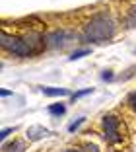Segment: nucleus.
I'll return each instance as SVG.
<instances>
[{
	"instance_id": "obj_6",
	"label": "nucleus",
	"mask_w": 136,
	"mask_h": 152,
	"mask_svg": "<svg viewBox=\"0 0 136 152\" xmlns=\"http://www.w3.org/2000/svg\"><path fill=\"white\" fill-rule=\"evenodd\" d=\"M127 105H128V107H130L132 111L136 113V90L128 94V98H127Z\"/></svg>"
},
{
	"instance_id": "obj_2",
	"label": "nucleus",
	"mask_w": 136,
	"mask_h": 152,
	"mask_svg": "<svg viewBox=\"0 0 136 152\" xmlns=\"http://www.w3.org/2000/svg\"><path fill=\"white\" fill-rule=\"evenodd\" d=\"M2 47L6 51H10L16 57H31V55L39 53L43 49V41L39 37H35L33 41L29 39H22V37H14L8 35L6 31H2Z\"/></svg>"
},
{
	"instance_id": "obj_7",
	"label": "nucleus",
	"mask_w": 136,
	"mask_h": 152,
	"mask_svg": "<svg viewBox=\"0 0 136 152\" xmlns=\"http://www.w3.org/2000/svg\"><path fill=\"white\" fill-rule=\"evenodd\" d=\"M49 113H51V115H62V113H64V105H60V103L51 105V107H49Z\"/></svg>"
},
{
	"instance_id": "obj_3",
	"label": "nucleus",
	"mask_w": 136,
	"mask_h": 152,
	"mask_svg": "<svg viewBox=\"0 0 136 152\" xmlns=\"http://www.w3.org/2000/svg\"><path fill=\"white\" fill-rule=\"evenodd\" d=\"M103 133H105V140L109 144H121L123 142V129H121V119L117 115H105L103 117Z\"/></svg>"
},
{
	"instance_id": "obj_9",
	"label": "nucleus",
	"mask_w": 136,
	"mask_h": 152,
	"mask_svg": "<svg viewBox=\"0 0 136 152\" xmlns=\"http://www.w3.org/2000/svg\"><path fill=\"white\" fill-rule=\"evenodd\" d=\"M64 152H82V150H78V148H68V150H64Z\"/></svg>"
},
{
	"instance_id": "obj_8",
	"label": "nucleus",
	"mask_w": 136,
	"mask_h": 152,
	"mask_svg": "<svg viewBox=\"0 0 136 152\" xmlns=\"http://www.w3.org/2000/svg\"><path fill=\"white\" fill-rule=\"evenodd\" d=\"M12 131H14L12 127H10V129H4V131H2V134H0V137H2V139H6V137H8V134L12 133Z\"/></svg>"
},
{
	"instance_id": "obj_5",
	"label": "nucleus",
	"mask_w": 136,
	"mask_h": 152,
	"mask_svg": "<svg viewBox=\"0 0 136 152\" xmlns=\"http://www.w3.org/2000/svg\"><path fill=\"white\" fill-rule=\"evenodd\" d=\"M22 150H23V142H14L4 146V152H22Z\"/></svg>"
},
{
	"instance_id": "obj_1",
	"label": "nucleus",
	"mask_w": 136,
	"mask_h": 152,
	"mask_svg": "<svg viewBox=\"0 0 136 152\" xmlns=\"http://www.w3.org/2000/svg\"><path fill=\"white\" fill-rule=\"evenodd\" d=\"M115 35V22L107 16V14H97L89 20V23L84 29V37L93 43H101L107 41Z\"/></svg>"
},
{
	"instance_id": "obj_4",
	"label": "nucleus",
	"mask_w": 136,
	"mask_h": 152,
	"mask_svg": "<svg viewBox=\"0 0 136 152\" xmlns=\"http://www.w3.org/2000/svg\"><path fill=\"white\" fill-rule=\"evenodd\" d=\"M45 96H68V90L64 88H43Z\"/></svg>"
}]
</instances>
